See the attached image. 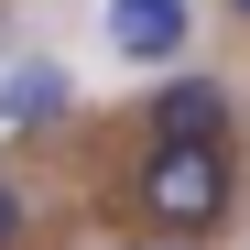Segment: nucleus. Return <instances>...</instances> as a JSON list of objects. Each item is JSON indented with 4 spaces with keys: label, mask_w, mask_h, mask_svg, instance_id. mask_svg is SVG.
Returning <instances> with one entry per match:
<instances>
[{
    "label": "nucleus",
    "mask_w": 250,
    "mask_h": 250,
    "mask_svg": "<svg viewBox=\"0 0 250 250\" xmlns=\"http://www.w3.org/2000/svg\"><path fill=\"white\" fill-rule=\"evenodd\" d=\"M185 33H196L185 0H109V44L131 55V65H174V55H185Z\"/></svg>",
    "instance_id": "nucleus-4"
},
{
    "label": "nucleus",
    "mask_w": 250,
    "mask_h": 250,
    "mask_svg": "<svg viewBox=\"0 0 250 250\" xmlns=\"http://www.w3.org/2000/svg\"><path fill=\"white\" fill-rule=\"evenodd\" d=\"M76 109V76L55 55H33V65H0V131H55V120Z\"/></svg>",
    "instance_id": "nucleus-3"
},
{
    "label": "nucleus",
    "mask_w": 250,
    "mask_h": 250,
    "mask_svg": "<svg viewBox=\"0 0 250 250\" xmlns=\"http://www.w3.org/2000/svg\"><path fill=\"white\" fill-rule=\"evenodd\" d=\"M229 11H239V22H250V0H229Z\"/></svg>",
    "instance_id": "nucleus-6"
},
{
    "label": "nucleus",
    "mask_w": 250,
    "mask_h": 250,
    "mask_svg": "<svg viewBox=\"0 0 250 250\" xmlns=\"http://www.w3.org/2000/svg\"><path fill=\"white\" fill-rule=\"evenodd\" d=\"M22 229H33V196H22L11 174H0V250H22Z\"/></svg>",
    "instance_id": "nucleus-5"
},
{
    "label": "nucleus",
    "mask_w": 250,
    "mask_h": 250,
    "mask_svg": "<svg viewBox=\"0 0 250 250\" xmlns=\"http://www.w3.org/2000/svg\"><path fill=\"white\" fill-rule=\"evenodd\" d=\"M152 142H218L229 120H239V98L218 87V76H174V87H152Z\"/></svg>",
    "instance_id": "nucleus-2"
},
{
    "label": "nucleus",
    "mask_w": 250,
    "mask_h": 250,
    "mask_svg": "<svg viewBox=\"0 0 250 250\" xmlns=\"http://www.w3.org/2000/svg\"><path fill=\"white\" fill-rule=\"evenodd\" d=\"M131 196H142L174 239H196V229H218V218H229L239 174H229V152H218V142H152V163H142V185H131Z\"/></svg>",
    "instance_id": "nucleus-1"
}]
</instances>
